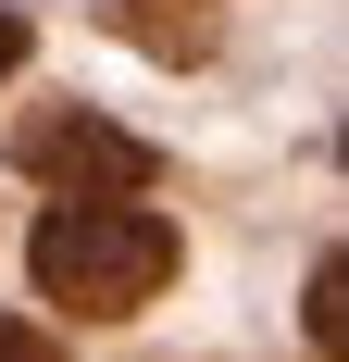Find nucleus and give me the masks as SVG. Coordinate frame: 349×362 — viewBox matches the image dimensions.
Segmentation results:
<instances>
[{"label": "nucleus", "instance_id": "1", "mask_svg": "<svg viewBox=\"0 0 349 362\" xmlns=\"http://www.w3.org/2000/svg\"><path fill=\"white\" fill-rule=\"evenodd\" d=\"M174 225L138 213V200H63V213L25 238V275L37 300H63L75 325H125V313H150V300L174 288Z\"/></svg>", "mask_w": 349, "mask_h": 362}, {"label": "nucleus", "instance_id": "2", "mask_svg": "<svg viewBox=\"0 0 349 362\" xmlns=\"http://www.w3.org/2000/svg\"><path fill=\"white\" fill-rule=\"evenodd\" d=\"M13 175L63 187V200H138V187L162 175V150L125 138V125H112V112H88V100H37L25 125H13Z\"/></svg>", "mask_w": 349, "mask_h": 362}, {"label": "nucleus", "instance_id": "3", "mask_svg": "<svg viewBox=\"0 0 349 362\" xmlns=\"http://www.w3.org/2000/svg\"><path fill=\"white\" fill-rule=\"evenodd\" d=\"M125 25L162 50V63H187V50H212V0H112Z\"/></svg>", "mask_w": 349, "mask_h": 362}, {"label": "nucleus", "instance_id": "4", "mask_svg": "<svg viewBox=\"0 0 349 362\" xmlns=\"http://www.w3.org/2000/svg\"><path fill=\"white\" fill-rule=\"evenodd\" d=\"M337 288H349V275H337V250H324V262H312V313H300V325H312V350H324V362L349 350V313H337Z\"/></svg>", "mask_w": 349, "mask_h": 362}, {"label": "nucleus", "instance_id": "5", "mask_svg": "<svg viewBox=\"0 0 349 362\" xmlns=\"http://www.w3.org/2000/svg\"><path fill=\"white\" fill-rule=\"evenodd\" d=\"M0 362H63V350H50V337H37L25 313H0Z\"/></svg>", "mask_w": 349, "mask_h": 362}, {"label": "nucleus", "instance_id": "6", "mask_svg": "<svg viewBox=\"0 0 349 362\" xmlns=\"http://www.w3.org/2000/svg\"><path fill=\"white\" fill-rule=\"evenodd\" d=\"M13 63H25V25H13V13H0V75H13Z\"/></svg>", "mask_w": 349, "mask_h": 362}]
</instances>
